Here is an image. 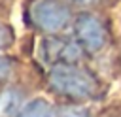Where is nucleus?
Returning a JSON list of instances; mask_svg holds the SVG:
<instances>
[{"label":"nucleus","mask_w":121,"mask_h":117,"mask_svg":"<svg viewBox=\"0 0 121 117\" xmlns=\"http://www.w3.org/2000/svg\"><path fill=\"white\" fill-rule=\"evenodd\" d=\"M49 85L70 98H87L95 92V77L74 64H55L49 72Z\"/></svg>","instance_id":"f257e3e1"},{"label":"nucleus","mask_w":121,"mask_h":117,"mask_svg":"<svg viewBox=\"0 0 121 117\" xmlns=\"http://www.w3.org/2000/svg\"><path fill=\"white\" fill-rule=\"evenodd\" d=\"M30 17L45 32H59L66 26L70 19V11L64 4L57 0H38L30 8Z\"/></svg>","instance_id":"f03ea898"},{"label":"nucleus","mask_w":121,"mask_h":117,"mask_svg":"<svg viewBox=\"0 0 121 117\" xmlns=\"http://www.w3.org/2000/svg\"><path fill=\"white\" fill-rule=\"evenodd\" d=\"M74 30H76L79 45L85 47L87 51H98L106 42V30L95 15H89V13L79 15Z\"/></svg>","instance_id":"7ed1b4c3"},{"label":"nucleus","mask_w":121,"mask_h":117,"mask_svg":"<svg viewBox=\"0 0 121 117\" xmlns=\"http://www.w3.org/2000/svg\"><path fill=\"white\" fill-rule=\"evenodd\" d=\"M45 53H49V58L55 64H72L74 60L79 58V45L72 42H62V40H49L45 42Z\"/></svg>","instance_id":"20e7f679"},{"label":"nucleus","mask_w":121,"mask_h":117,"mask_svg":"<svg viewBox=\"0 0 121 117\" xmlns=\"http://www.w3.org/2000/svg\"><path fill=\"white\" fill-rule=\"evenodd\" d=\"M17 117H53V108L45 100H32L19 109Z\"/></svg>","instance_id":"39448f33"},{"label":"nucleus","mask_w":121,"mask_h":117,"mask_svg":"<svg viewBox=\"0 0 121 117\" xmlns=\"http://www.w3.org/2000/svg\"><path fill=\"white\" fill-rule=\"evenodd\" d=\"M15 111H19V94L15 91H6L0 98V113L11 115Z\"/></svg>","instance_id":"423d86ee"},{"label":"nucleus","mask_w":121,"mask_h":117,"mask_svg":"<svg viewBox=\"0 0 121 117\" xmlns=\"http://www.w3.org/2000/svg\"><path fill=\"white\" fill-rule=\"evenodd\" d=\"M60 117H89V115L83 113V111H79V109H64L60 113Z\"/></svg>","instance_id":"0eeeda50"},{"label":"nucleus","mask_w":121,"mask_h":117,"mask_svg":"<svg viewBox=\"0 0 121 117\" xmlns=\"http://www.w3.org/2000/svg\"><path fill=\"white\" fill-rule=\"evenodd\" d=\"M8 72H9V60L4 58V57H0V77H4Z\"/></svg>","instance_id":"6e6552de"},{"label":"nucleus","mask_w":121,"mask_h":117,"mask_svg":"<svg viewBox=\"0 0 121 117\" xmlns=\"http://www.w3.org/2000/svg\"><path fill=\"white\" fill-rule=\"evenodd\" d=\"M8 40H9V34H8V30H6V26L0 25V47H4V45L8 43Z\"/></svg>","instance_id":"1a4fd4ad"},{"label":"nucleus","mask_w":121,"mask_h":117,"mask_svg":"<svg viewBox=\"0 0 121 117\" xmlns=\"http://www.w3.org/2000/svg\"><path fill=\"white\" fill-rule=\"evenodd\" d=\"M76 2H79V4H89V2H93V0H76Z\"/></svg>","instance_id":"9d476101"}]
</instances>
